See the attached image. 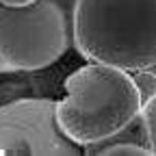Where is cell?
<instances>
[{
    "label": "cell",
    "mask_w": 156,
    "mask_h": 156,
    "mask_svg": "<svg viewBox=\"0 0 156 156\" xmlns=\"http://www.w3.org/2000/svg\"><path fill=\"white\" fill-rule=\"evenodd\" d=\"M58 100L20 98L0 106V156L52 154L76 156L85 147L69 139L56 113Z\"/></svg>",
    "instance_id": "277c9868"
},
{
    "label": "cell",
    "mask_w": 156,
    "mask_h": 156,
    "mask_svg": "<svg viewBox=\"0 0 156 156\" xmlns=\"http://www.w3.org/2000/svg\"><path fill=\"white\" fill-rule=\"evenodd\" d=\"M85 154H139V156H145V154H154V152L147 145L130 143V141H113V143L100 141V143L87 145Z\"/></svg>",
    "instance_id": "5b68a950"
},
{
    "label": "cell",
    "mask_w": 156,
    "mask_h": 156,
    "mask_svg": "<svg viewBox=\"0 0 156 156\" xmlns=\"http://www.w3.org/2000/svg\"><path fill=\"white\" fill-rule=\"evenodd\" d=\"M78 0H35L0 5V69L37 72L58 61L76 33Z\"/></svg>",
    "instance_id": "3957f363"
},
{
    "label": "cell",
    "mask_w": 156,
    "mask_h": 156,
    "mask_svg": "<svg viewBox=\"0 0 156 156\" xmlns=\"http://www.w3.org/2000/svg\"><path fill=\"white\" fill-rule=\"evenodd\" d=\"M56 113L61 128L78 145L108 141L139 119L143 100L130 72L91 61L65 78Z\"/></svg>",
    "instance_id": "6da1fadb"
},
{
    "label": "cell",
    "mask_w": 156,
    "mask_h": 156,
    "mask_svg": "<svg viewBox=\"0 0 156 156\" xmlns=\"http://www.w3.org/2000/svg\"><path fill=\"white\" fill-rule=\"evenodd\" d=\"M30 2H35V0H0V5H7V7H22Z\"/></svg>",
    "instance_id": "ba28073f"
},
{
    "label": "cell",
    "mask_w": 156,
    "mask_h": 156,
    "mask_svg": "<svg viewBox=\"0 0 156 156\" xmlns=\"http://www.w3.org/2000/svg\"><path fill=\"white\" fill-rule=\"evenodd\" d=\"M132 78L136 83V89H139V95H141L143 102H147L152 95H156V72L152 67L136 69L132 74Z\"/></svg>",
    "instance_id": "52a82bcc"
},
{
    "label": "cell",
    "mask_w": 156,
    "mask_h": 156,
    "mask_svg": "<svg viewBox=\"0 0 156 156\" xmlns=\"http://www.w3.org/2000/svg\"><path fill=\"white\" fill-rule=\"evenodd\" d=\"M74 46L85 58L136 72L156 65V0H78Z\"/></svg>",
    "instance_id": "7a4b0ae2"
},
{
    "label": "cell",
    "mask_w": 156,
    "mask_h": 156,
    "mask_svg": "<svg viewBox=\"0 0 156 156\" xmlns=\"http://www.w3.org/2000/svg\"><path fill=\"white\" fill-rule=\"evenodd\" d=\"M139 119H141V128L145 134V145L156 154V95H152L147 102H143Z\"/></svg>",
    "instance_id": "8992f818"
}]
</instances>
